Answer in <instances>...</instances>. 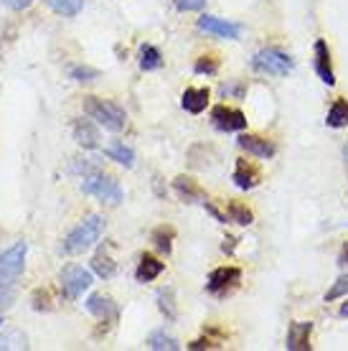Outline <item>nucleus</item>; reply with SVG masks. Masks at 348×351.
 Returning <instances> with one entry per match:
<instances>
[{"instance_id": "1", "label": "nucleus", "mask_w": 348, "mask_h": 351, "mask_svg": "<svg viewBox=\"0 0 348 351\" xmlns=\"http://www.w3.org/2000/svg\"><path fill=\"white\" fill-rule=\"evenodd\" d=\"M105 227H107V219L102 214H89V217H84L66 234V239H64V252L66 255H84L87 250H92L99 242V237L105 234Z\"/></svg>"}, {"instance_id": "2", "label": "nucleus", "mask_w": 348, "mask_h": 351, "mask_svg": "<svg viewBox=\"0 0 348 351\" xmlns=\"http://www.w3.org/2000/svg\"><path fill=\"white\" fill-rule=\"evenodd\" d=\"M84 112L97 120L105 130L120 132L125 130L127 125V114L120 105H114L110 99H102V97H84Z\"/></svg>"}, {"instance_id": "3", "label": "nucleus", "mask_w": 348, "mask_h": 351, "mask_svg": "<svg viewBox=\"0 0 348 351\" xmlns=\"http://www.w3.org/2000/svg\"><path fill=\"white\" fill-rule=\"evenodd\" d=\"M82 191L87 193V196L99 199V202L107 204V206H117V204L125 199L120 181L112 178V176L102 173V171H92V173L84 176V181H82Z\"/></svg>"}, {"instance_id": "4", "label": "nucleus", "mask_w": 348, "mask_h": 351, "mask_svg": "<svg viewBox=\"0 0 348 351\" xmlns=\"http://www.w3.org/2000/svg\"><path fill=\"white\" fill-rule=\"evenodd\" d=\"M252 66L262 74H270V77H288L290 71L295 69V62H293L290 53L272 46V49H262V51L254 53Z\"/></svg>"}, {"instance_id": "5", "label": "nucleus", "mask_w": 348, "mask_h": 351, "mask_svg": "<svg viewBox=\"0 0 348 351\" xmlns=\"http://www.w3.org/2000/svg\"><path fill=\"white\" fill-rule=\"evenodd\" d=\"M61 295L66 300H77L84 290L92 288V282H95V278H92V272L84 270V267H79V265H66L64 270H61Z\"/></svg>"}, {"instance_id": "6", "label": "nucleus", "mask_w": 348, "mask_h": 351, "mask_svg": "<svg viewBox=\"0 0 348 351\" xmlns=\"http://www.w3.org/2000/svg\"><path fill=\"white\" fill-rule=\"evenodd\" d=\"M26 255H28V242H16L8 247L5 252H0V282L3 280H16L21 272L26 270Z\"/></svg>"}, {"instance_id": "7", "label": "nucleus", "mask_w": 348, "mask_h": 351, "mask_svg": "<svg viewBox=\"0 0 348 351\" xmlns=\"http://www.w3.org/2000/svg\"><path fill=\"white\" fill-rule=\"evenodd\" d=\"M211 123H214V128L224 132H239L247 128V114L242 110H234V107L216 105L211 110Z\"/></svg>"}, {"instance_id": "8", "label": "nucleus", "mask_w": 348, "mask_h": 351, "mask_svg": "<svg viewBox=\"0 0 348 351\" xmlns=\"http://www.w3.org/2000/svg\"><path fill=\"white\" fill-rule=\"evenodd\" d=\"M239 280H242V270L234 267V265H224V267L211 270L209 282H206V290L214 293V295H224L227 290L236 288V282Z\"/></svg>"}, {"instance_id": "9", "label": "nucleus", "mask_w": 348, "mask_h": 351, "mask_svg": "<svg viewBox=\"0 0 348 351\" xmlns=\"http://www.w3.org/2000/svg\"><path fill=\"white\" fill-rule=\"evenodd\" d=\"M87 311L95 318L105 321V324H112V321H117V316H120L117 303H114L110 295H105V293H92L87 298Z\"/></svg>"}, {"instance_id": "10", "label": "nucleus", "mask_w": 348, "mask_h": 351, "mask_svg": "<svg viewBox=\"0 0 348 351\" xmlns=\"http://www.w3.org/2000/svg\"><path fill=\"white\" fill-rule=\"evenodd\" d=\"M199 28L206 31V34L221 36V38H232V41L242 36V26L239 23H232V21H224V18H216V16H201Z\"/></svg>"}, {"instance_id": "11", "label": "nucleus", "mask_w": 348, "mask_h": 351, "mask_svg": "<svg viewBox=\"0 0 348 351\" xmlns=\"http://www.w3.org/2000/svg\"><path fill=\"white\" fill-rule=\"evenodd\" d=\"M236 145H239L242 150H247V153L257 156V158H262V160L275 158V153H277V148H275V143H272V141H267V138H260V135H249V132L239 135Z\"/></svg>"}, {"instance_id": "12", "label": "nucleus", "mask_w": 348, "mask_h": 351, "mask_svg": "<svg viewBox=\"0 0 348 351\" xmlns=\"http://www.w3.org/2000/svg\"><path fill=\"white\" fill-rule=\"evenodd\" d=\"M310 334H313V321H295L288 328V351H308L310 349Z\"/></svg>"}, {"instance_id": "13", "label": "nucleus", "mask_w": 348, "mask_h": 351, "mask_svg": "<svg viewBox=\"0 0 348 351\" xmlns=\"http://www.w3.org/2000/svg\"><path fill=\"white\" fill-rule=\"evenodd\" d=\"M315 71L328 87L336 84V74H333V62H331V51H328V44L318 38L315 41Z\"/></svg>"}, {"instance_id": "14", "label": "nucleus", "mask_w": 348, "mask_h": 351, "mask_svg": "<svg viewBox=\"0 0 348 351\" xmlns=\"http://www.w3.org/2000/svg\"><path fill=\"white\" fill-rule=\"evenodd\" d=\"M173 189H175V193H178V199H183L186 204H203L206 202L203 189H201L193 178H188V176H178V178L173 181Z\"/></svg>"}, {"instance_id": "15", "label": "nucleus", "mask_w": 348, "mask_h": 351, "mask_svg": "<svg viewBox=\"0 0 348 351\" xmlns=\"http://www.w3.org/2000/svg\"><path fill=\"white\" fill-rule=\"evenodd\" d=\"M71 132H74V141H77L82 148H97V145H99V130L95 128L92 120H84V117L74 120Z\"/></svg>"}, {"instance_id": "16", "label": "nucleus", "mask_w": 348, "mask_h": 351, "mask_svg": "<svg viewBox=\"0 0 348 351\" xmlns=\"http://www.w3.org/2000/svg\"><path fill=\"white\" fill-rule=\"evenodd\" d=\"M209 105V89L206 87H188L181 95V107L186 112L191 114H201Z\"/></svg>"}, {"instance_id": "17", "label": "nucleus", "mask_w": 348, "mask_h": 351, "mask_svg": "<svg viewBox=\"0 0 348 351\" xmlns=\"http://www.w3.org/2000/svg\"><path fill=\"white\" fill-rule=\"evenodd\" d=\"M232 181L236 184V189H242V191H249L254 186L262 181L260 171L252 166V163H247V160H236V168H234V176H232Z\"/></svg>"}, {"instance_id": "18", "label": "nucleus", "mask_w": 348, "mask_h": 351, "mask_svg": "<svg viewBox=\"0 0 348 351\" xmlns=\"http://www.w3.org/2000/svg\"><path fill=\"white\" fill-rule=\"evenodd\" d=\"M163 270H166V263H160L153 255H142L138 263V270H135V278H138V282H153Z\"/></svg>"}, {"instance_id": "19", "label": "nucleus", "mask_w": 348, "mask_h": 351, "mask_svg": "<svg viewBox=\"0 0 348 351\" xmlns=\"http://www.w3.org/2000/svg\"><path fill=\"white\" fill-rule=\"evenodd\" d=\"M325 125L333 128V130H340V128H348V99H336L333 107L328 110V117H325Z\"/></svg>"}, {"instance_id": "20", "label": "nucleus", "mask_w": 348, "mask_h": 351, "mask_svg": "<svg viewBox=\"0 0 348 351\" xmlns=\"http://www.w3.org/2000/svg\"><path fill=\"white\" fill-rule=\"evenodd\" d=\"M105 156L110 160H114V163L125 166V168L135 166V153H132V148H130V145H125V143H120V141H114L112 145L105 150Z\"/></svg>"}, {"instance_id": "21", "label": "nucleus", "mask_w": 348, "mask_h": 351, "mask_svg": "<svg viewBox=\"0 0 348 351\" xmlns=\"http://www.w3.org/2000/svg\"><path fill=\"white\" fill-rule=\"evenodd\" d=\"M8 349H28V339L23 331H18V328H5L3 334H0V351H8Z\"/></svg>"}, {"instance_id": "22", "label": "nucleus", "mask_w": 348, "mask_h": 351, "mask_svg": "<svg viewBox=\"0 0 348 351\" xmlns=\"http://www.w3.org/2000/svg\"><path fill=\"white\" fill-rule=\"evenodd\" d=\"M148 346L153 351H178L181 349V343H178V339H173L171 334H166L163 328L160 331H153L150 334V339H148Z\"/></svg>"}, {"instance_id": "23", "label": "nucleus", "mask_w": 348, "mask_h": 351, "mask_svg": "<svg viewBox=\"0 0 348 351\" xmlns=\"http://www.w3.org/2000/svg\"><path fill=\"white\" fill-rule=\"evenodd\" d=\"M160 66H163V56H160V51L150 44L142 46V49H140V69L156 71V69H160Z\"/></svg>"}, {"instance_id": "24", "label": "nucleus", "mask_w": 348, "mask_h": 351, "mask_svg": "<svg viewBox=\"0 0 348 351\" xmlns=\"http://www.w3.org/2000/svg\"><path fill=\"white\" fill-rule=\"evenodd\" d=\"M173 237H175L173 227H158L156 232H153V245H156L158 252L171 255V250H173Z\"/></svg>"}, {"instance_id": "25", "label": "nucleus", "mask_w": 348, "mask_h": 351, "mask_svg": "<svg viewBox=\"0 0 348 351\" xmlns=\"http://www.w3.org/2000/svg\"><path fill=\"white\" fill-rule=\"evenodd\" d=\"M158 308H160V313L166 316V321H175V318H178V311H175V298H173V288L158 290Z\"/></svg>"}, {"instance_id": "26", "label": "nucleus", "mask_w": 348, "mask_h": 351, "mask_svg": "<svg viewBox=\"0 0 348 351\" xmlns=\"http://www.w3.org/2000/svg\"><path fill=\"white\" fill-rule=\"evenodd\" d=\"M46 5L53 10V13H59V16H79V10L84 8V0H46Z\"/></svg>"}, {"instance_id": "27", "label": "nucleus", "mask_w": 348, "mask_h": 351, "mask_svg": "<svg viewBox=\"0 0 348 351\" xmlns=\"http://www.w3.org/2000/svg\"><path fill=\"white\" fill-rule=\"evenodd\" d=\"M227 217H229V221H234V224H239V227H249L254 221V214L244 204H239V202H232L227 206Z\"/></svg>"}, {"instance_id": "28", "label": "nucleus", "mask_w": 348, "mask_h": 351, "mask_svg": "<svg viewBox=\"0 0 348 351\" xmlns=\"http://www.w3.org/2000/svg\"><path fill=\"white\" fill-rule=\"evenodd\" d=\"M92 270H95L99 278L110 280L114 272H117V265H114V260L107 255V252H97L95 260H92Z\"/></svg>"}, {"instance_id": "29", "label": "nucleus", "mask_w": 348, "mask_h": 351, "mask_svg": "<svg viewBox=\"0 0 348 351\" xmlns=\"http://www.w3.org/2000/svg\"><path fill=\"white\" fill-rule=\"evenodd\" d=\"M31 306H34V311H38V313H44V311H51V308H53L51 290H49V288L34 290V295H31Z\"/></svg>"}, {"instance_id": "30", "label": "nucleus", "mask_w": 348, "mask_h": 351, "mask_svg": "<svg viewBox=\"0 0 348 351\" xmlns=\"http://www.w3.org/2000/svg\"><path fill=\"white\" fill-rule=\"evenodd\" d=\"M193 71H196V74L214 77V74L219 71V59H216V56H211V53H206V56H199V59H196V64H193Z\"/></svg>"}, {"instance_id": "31", "label": "nucleus", "mask_w": 348, "mask_h": 351, "mask_svg": "<svg viewBox=\"0 0 348 351\" xmlns=\"http://www.w3.org/2000/svg\"><path fill=\"white\" fill-rule=\"evenodd\" d=\"M16 295H18L16 282H13V280H3V282H0V311H5V308L13 306Z\"/></svg>"}, {"instance_id": "32", "label": "nucleus", "mask_w": 348, "mask_h": 351, "mask_svg": "<svg viewBox=\"0 0 348 351\" xmlns=\"http://www.w3.org/2000/svg\"><path fill=\"white\" fill-rule=\"evenodd\" d=\"M69 77L74 82H95L99 80V71L92 69V66H79V64H74V66H69Z\"/></svg>"}, {"instance_id": "33", "label": "nucleus", "mask_w": 348, "mask_h": 351, "mask_svg": "<svg viewBox=\"0 0 348 351\" xmlns=\"http://www.w3.org/2000/svg\"><path fill=\"white\" fill-rule=\"evenodd\" d=\"M348 295V275L338 278V280L333 282V288L325 293V303H331V300H338V298H346Z\"/></svg>"}, {"instance_id": "34", "label": "nucleus", "mask_w": 348, "mask_h": 351, "mask_svg": "<svg viewBox=\"0 0 348 351\" xmlns=\"http://www.w3.org/2000/svg\"><path fill=\"white\" fill-rule=\"evenodd\" d=\"M175 8L181 13H193V10H203L206 8V0H173Z\"/></svg>"}, {"instance_id": "35", "label": "nucleus", "mask_w": 348, "mask_h": 351, "mask_svg": "<svg viewBox=\"0 0 348 351\" xmlns=\"http://www.w3.org/2000/svg\"><path fill=\"white\" fill-rule=\"evenodd\" d=\"M221 95L224 97H236V99H242L247 95V87H244L242 82H232V84H221Z\"/></svg>"}, {"instance_id": "36", "label": "nucleus", "mask_w": 348, "mask_h": 351, "mask_svg": "<svg viewBox=\"0 0 348 351\" xmlns=\"http://www.w3.org/2000/svg\"><path fill=\"white\" fill-rule=\"evenodd\" d=\"M71 171L74 173H82V176H87V173H92V171H99V168L92 163V160H82V158H77L74 163H71Z\"/></svg>"}, {"instance_id": "37", "label": "nucleus", "mask_w": 348, "mask_h": 351, "mask_svg": "<svg viewBox=\"0 0 348 351\" xmlns=\"http://www.w3.org/2000/svg\"><path fill=\"white\" fill-rule=\"evenodd\" d=\"M203 209L209 211V214H211V217H214V219L219 221V224H227V221H229V217H227V214H221V211H219L216 206H214V204L209 202V199H206V202H203Z\"/></svg>"}, {"instance_id": "38", "label": "nucleus", "mask_w": 348, "mask_h": 351, "mask_svg": "<svg viewBox=\"0 0 348 351\" xmlns=\"http://www.w3.org/2000/svg\"><path fill=\"white\" fill-rule=\"evenodd\" d=\"M0 3L10 10H26V8H31V3H34V0H0Z\"/></svg>"}, {"instance_id": "39", "label": "nucleus", "mask_w": 348, "mask_h": 351, "mask_svg": "<svg viewBox=\"0 0 348 351\" xmlns=\"http://www.w3.org/2000/svg\"><path fill=\"white\" fill-rule=\"evenodd\" d=\"M214 346H216V341H214L211 336H203V339H199V341L191 343L193 351H196V349H214Z\"/></svg>"}, {"instance_id": "40", "label": "nucleus", "mask_w": 348, "mask_h": 351, "mask_svg": "<svg viewBox=\"0 0 348 351\" xmlns=\"http://www.w3.org/2000/svg\"><path fill=\"white\" fill-rule=\"evenodd\" d=\"M340 265H348V242L343 245V250H340V257H338Z\"/></svg>"}, {"instance_id": "41", "label": "nucleus", "mask_w": 348, "mask_h": 351, "mask_svg": "<svg viewBox=\"0 0 348 351\" xmlns=\"http://www.w3.org/2000/svg\"><path fill=\"white\" fill-rule=\"evenodd\" d=\"M340 316H346V318H348V303H346L343 308H340Z\"/></svg>"}, {"instance_id": "42", "label": "nucleus", "mask_w": 348, "mask_h": 351, "mask_svg": "<svg viewBox=\"0 0 348 351\" xmlns=\"http://www.w3.org/2000/svg\"><path fill=\"white\" fill-rule=\"evenodd\" d=\"M343 156H346V160H348V143H346V148H343Z\"/></svg>"}, {"instance_id": "43", "label": "nucleus", "mask_w": 348, "mask_h": 351, "mask_svg": "<svg viewBox=\"0 0 348 351\" xmlns=\"http://www.w3.org/2000/svg\"><path fill=\"white\" fill-rule=\"evenodd\" d=\"M0 326H3V318H0Z\"/></svg>"}]
</instances>
